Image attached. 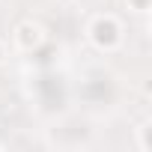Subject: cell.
I'll return each instance as SVG.
<instances>
[{"label": "cell", "mask_w": 152, "mask_h": 152, "mask_svg": "<svg viewBox=\"0 0 152 152\" xmlns=\"http://www.w3.org/2000/svg\"><path fill=\"white\" fill-rule=\"evenodd\" d=\"M90 36H93L96 48H102V51H113L122 42V30H119V24H116L113 15H99L90 24Z\"/></svg>", "instance_id": "1"}, {"label": "cell", "mask_w": 152, "mask_h": 152, "mask_svg": "<svg viewBox=\"0 0 152 152\" xmlns=\"http://www.w3.org/2000/svg\"><path fill=\"white\" fill-rule=\"evenodd\" d=\"M0 60H3V45H0Z\"/></svg>", "instance_id": "4"}, {"label": "cell", "mask_w": 152, "mask_h": 152, "mask_svg": "<svg viewBox=\"0 0 152 152\" xmlns=\"http://www.w3.org/2000/svg\"><path fill=\"white\" fill-rule=\"evenodd\" d=\"M128 6H131L134 12H146V9H149V0H128Z\"/></svg>", "instance_id": "3"}, {"label": "cell", "mask_w": 152, "mask_h": 152, "mask_svg": "<svg viewBox=\"0 0 152 152\" xmlns=\"http://www.w3.org/2000/svg\"><path fill=\"white\" fill-rule=\"evenodd\" d=\"M15 39H18V45H21L24 51H33V48H36V45L42 42V27H39V24H30V21H27V24H21V27H18Z\"/></svg>", "instance_id": "2"}]
</instances>
